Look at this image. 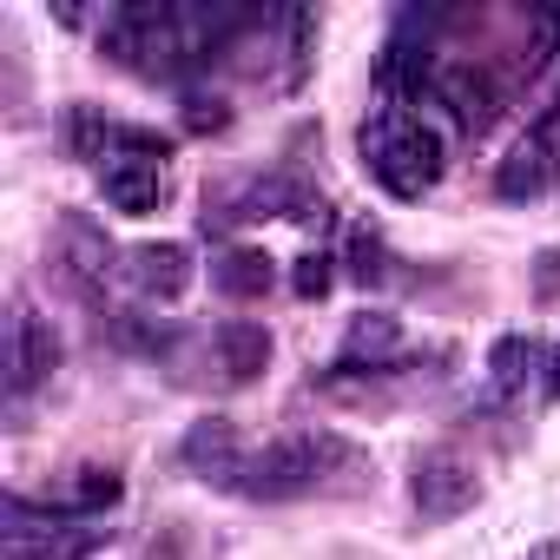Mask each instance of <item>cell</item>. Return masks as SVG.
I'll use <instances>...</instances> for the list:
<instances>
[{
	"instance_id": "cell-1",
	"label": "cell",
	"mask_w": 560,
	"mask_h": 560,
	"mask_svg": "<svg viewBox=\"0 0 560 560\" xmlns=\"http://www.w3.org/2000/svg\"><path fill=\"white\" fill-rule=\"evenodd\" d=\"M370 468V455L357 442H343L337 429H298V435H277L270 448H257L237 475L244 501H298L317 488H357Z\"/></svg>"
},
{
	"instance_id": "cell-2",
	"label": "cell",
	"mask_w": 560,
	"mask_h": 560,
	"mask_svg": "<svg viewBox=\"0 0 560 560\" xmlns=\"http://www.w3.org/2000/svg\"><path fill=\"white\" fill-rule=\"evenodd\" d=\"M363 165L389 198H422L442 185L448 172V145L429 119L416 113H383L376 126H363Z\"/></svg>"
},
{
	"instance_id": "cell-3",
	"label": "cell",
	"mask_w": 560,
	"mask_h": 560,
	"mask_svg": "<svg viewBox=\"0 0 560 560\" xmlns=\"http://www.w3.org/2000/svg\"><path fill=\"white\" fill-rule=\"evenodd\" d=\"M409 494H416V514H422L429 527H442V521H455V514H468V508L481 501V475H475V462H462L455 448H429V455H416Z\"/></svg>"
},
{
	"instance_id": "cell-4",
	"label": "cell",
	"mask_w": 560,
	"mask_h": 560,
	"mask_svg": "<svg viewBox=\"0 0 560 560\" xmlns=\"http://www.w3.org/2000/svg\"><path fill=\"white\" fill-rule=\"evenodd\" d=\"M54 363H60V337H54L27 304H14V311H8V396L21 402L27 389H40V383L54 376Z\"/></svg>"
},
{
	"instance_id": "cell-5",
	"label": "cell",
	"mask_w": 560,
	"mask_h": 560,
	"mask_svg": "<svg viewBox=\"0 0 560 560\" xmlns=\"http://www.w3.org/2000/svg\"><path fill=\"white\" fill-rule=\"evenodd\" d=\"M178 462L198 475V481H218V488H237V475H244V442H237V422L231 416H205V422H191L185 429V442H178Z\"/></svg>"
},
{
	"instance_id": "cell-6",
	"label": "cell",
	"mask_w": 560,
	"mask_h": 560,
	"mask_svg": "<svg viewBox=\"0 0 560 560\" xmlns=\"http://www.w3.org/2000/svg\"><path fill=\"white\" fill-rule=\"evenodd\" d=\"M54 264L67 270V284H73L80 298H100L106 270H113V244H106V231H93L86 218H67L60 237H54Z\"/></svg>"
},
{
	"instance_id": "cell-7",
	"label": "cell",
	"mask_w": 560,
	"mask_h": 560,
	"mask_svg": "<svg viewBox=\"0 0 560 560\" xmlns=\"http://www.w3.org/2000/svg\"><path fill=\"white\" fill-rule=\"evenodd\" d=\"M100 191H106V205L113 211H126V218H152L159 205H165V165H152V159H106V172H100Z\"/></svg>"
},
{
	"instance_id": "cell-8",
	"label": "cell",
	"mask_w": 560,
	"mask_h": 560,
	"mask_svg": "<svg viewBox=\"0 0 560 560\" xmlns=\"http://www.w3.org/2000/svg\"><path fill=\"white\" fill-rule=\"evenodd\" d=\"M553 178H560V145H547L534 126H527V132L514 139V152L494 165V191H501V198H540Z\"/></svg>"
},
{
	"instance_id": "cell-9",
	"label": "cell",
	"mask_w": 560,
	"mask_h": 560,
	"mask_svg": "<svg viewBox=\"0 0 560 560\" xmlns=\"http://www.w3.org/2000/svg\"><path fill=\"white\" fill-rule=\"evenodd\" d=\"M435 100L448 106V119L462 132H488L494 126V106H501V93H494V80L481 67H442L435 73Z\"/></svg>"
},
{
	"instance_id": "cell-10",
	"label": "cell",
	"mask_w": 560,
	"mask_h": 560,
	"mask_svg": "<svg viewBox=\"0 0 560 560\" xmlns=\"http://www.w3.org/2000/svg\"><path fill=\"white\" fill-rule=\"evenodd\" d=\"M211 350H218V376H224L231 389H244V383H257V376L270 370V330H264V324L231 317V324H218Z\"/></svg>"
},
{
	"instance_id": "cell-11",
	"label": "cell",
	"mask_w": 560,
	"mask_h": 560,
	"mask_svg": "<svg viewBox=\"0 0 560 560\" xmlns=\"http://www.w3.org/2000/svg\"><path fill=\"white\" fill-rule=\"evenodd\" d=\"M132 277H139L145 298H165V304H172V298L191 284V250L172 244V237H165V244H139V250H132Z\"/></svg>"
},
{
	"instance_id": "cell-12",
	"label": "cell",
	"mask_w": 560,
	"mask_h": 560,
	"mask_svg": "<svg viewBox=\"0 0 560 560\" xmlns=\"http://www.w3.org/2000/svg\"><path fill=\"white\" fill-rule=\"evenodd\" d=\"M270 257L264 250H250V244H231L218 264H211V284L224 291V298H237V304H250V298H264L270 291Z\"/></svg>"
},
{
	"instance_id": "cell-13",
	"label": "cell",
	"mask_w": 560,
	"mask_h": 560,
	"mask_svg": "<svg viewBox=\"0 0 560 560\" xmlns=\"http://www.w3.org/2000/svg\"><path fill=\"white\" fill-rule=\"evenodd\" d=\"M396 343H402V324H396V317H357L350 337H343V363H337V370H363V357H370V370H376Z\"/></svg>"
},
{
	"instance_id": "cell-14",
	"label": "cell",
	"mask_w": 560,
	"mask_h": 560,
	"mask_svg": "<svg viewBox=\"0 0 560 560\" xmlns=\"http://www.w3.org/2000/svg\"><path fill=\"white\" fill-rule=\"evenodd\" d=\"M534 370H540V343H527V337H501V343L488 350V376H494V389H501V396L527 389V383H534Z\"/></svg>"
},
{
	"instance_id": "cell-15",
	"label": "cell",
	"mask_w": 560,
	"mask_h": 560,
	"mask_svg": "<svg viewBox=\"0 0 560 560\" xmlns=\"http://www.w3.org/2000/svg\"><path fill=\"white\" fill-rule=\"evenodd\" d=\"M119 494H126V481H119L113 468H80V475L67 481L60 508H67V514H106V508H119Z\"/></svg>"
},
{
	"instance_id": "cell-16",
	"label": "cell",
	"mask_w": 560,
	"mask_h": 560,
	"mask_svg": "<svg viewBox=\"0 0 560 560\" xmlns=\"http://www.w3.org/2000/svg\"><path fill=\"white\" fill-rule=\"evenodd\" d=\"M298 298H330V284H337V257L330 250H311V257H298Z\"/></svg>"
},
{
	"instance_id": "cell-17",
	"label": "cell",
	"mask_w": 560,
	"mask_h": 560,
	"mask_svg": "<svg viewBox=\"0 0 560 560\" xmlns=\"http://www.w3.org/2000/svg\"><path fill=\"white\" fill-rule=\"evenodd\" d=\"M527 34H534V60L560 54V0H547V8H527Z\"/></svg>"
},
{
	"instance_id": "cell-18",
	"label": "cell",
	"mask_w": 560,
	"mask_h": 560,
	"mask_svg": "<svg viewBox=\"0 0 560 560\" xmlns=\"http://www.w3.org/2000/svg\"><path fill=\"white\" fill-rule=\"evenodd\" d=\"M185 126H191V132H224L231 113H224L218 100H185Z\"/></svg>"
},
{
	"instance_id": "cell-19",
	"label": "cell",
	"mask_w": 560,
	"mask_h": 560,
	"mask_svg": "<svg viewBox=\"0 0 560 560\" xmlns=\"http://www.w3.org/2000/svg\"><path fill=\"white\" fill-rule=\"evenodd\" d=\"M534 291H540V298H560V250H547V257L534 264Z\"/></svg>"
},
{
	"instance_id": "cell-20",
	"label": "cell",
	"mask_w": 560,
	"mask_h": 560,
	"mask_svg": "<svg viewBox=\"0 0 560 560\" xmlns=\"http://www.w3.org/2000/svg\"><path fill=\"white\" fill-rule=\"evenodd\" d=\"M357 277H383V244L376 237H357Z\"/></svg>"
},
{
	"instance_id": "cell-21",
	"label": "cell",
	"mask_w": 560,
	"mask_h": 560,
	"mask_svg": "<svg viewBox=\"0 0 560 560\" xmlns=\"http://www.w3.org/2000/svg\"><path fill=\"white\" fill-rule=\"evenodd\" d=\"M534 132H540V139H547V145H560V93H553V100H547V113H540V119H534Z\"/></svg>"
},
{
	"instance_id": "cell-22",
	"label": "cell",
	"mask_w": 560,
	"mask_h": 560,
	"mask_svg": "<svg viewBox=\"0 0 560 560\" xmlns=\"http://www.w3.org/2000/svg\"><path fill=\"white\" fill-rule=\"evenodd\" d=\"M547 396H560V350H553V376H547Z\"/></svg>"
},
{
	"instance_id": "cell-23",
	"label": "cell",
	"mask_w": 560,
	"mask_h": 560,
	"mask_svg": "<svg viewBox=\"0 0 560 560\" xmlns=\"http://www.w3.org/2000/svg\"><path fill=\"white\" fill-rule=\"evenodd\" d=\"M527 560H553V547H547V540H540V547H534V553H527Z\"/></svg>"
}]
</instances>
